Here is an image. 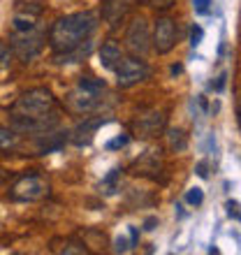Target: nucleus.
I'll return each instance as SVG.
<instances>
[{
    "mask_svg": "<svg viewBox=\"0 0 241 255\" xmlns=\"http://www.w3.org/2000/svg\"><path fill=\"white\" fill-rule=\"evenodd\" d=\"M12 130L21 134H42L58 126V100L44 86L28 88L9 107Z\"/></svg>",
    "mask_w": 241,
    "mask_h": 255,
    "instance_id": "obj_1",
    "label": "nucleus"
},
{
    "mask_svg": "<svg viewBox=\"0 0 241 255\" xmlns=\"http://www.w3.org/2000/svg\"><path fill=\"white\" fill-rule=\"evenodd\" d=\"M98 26H100V16L91 12V9L60 16V19L54 21V26L49 28V44H51L56 54L74 51L77 47L91 42Z\"/></svg>",
    "mask_w": 241,
    "mask_h": 255,
    "instance_id": "obj_2",
    "label": "nucleus"
},
{
    "mask_svg": "<svg viewBox=\"0 0 241 255\" xmlns=\"http://www.w3.org/2000/svg\"><path fill=\"white\" fill-rule=\"evenodd\" d=\"M51 186L42 174H23L9 188V197L14 202H40L49 197Z\"/></svg>",
    "mask_w": 241,
    "mask_h": 255,
    "instance_id": "obj_3",
    "label": "nucleus"
},
{
    "mask_svg": "<svg viewBox=\"0 0 241 255\" xmlns=\"http://www.w3.org/2000/svg\"><path fill=\"white\" fill-rule=\"evenodd\" d=\"M114 70H116V81H119L120 88H130L148 77V65H146V61H141L139 56L120 58Z\"/></svg>",
    "mask_w": 241,
    "mask_h": 255,
    "instance_id": "obj_4",
    "label": "nucleus"
},
{
    "mask_svg": "<svg viewBox=\"0 0 241 255\" xmlns=\"http://www.w3.org/2000/svg\"><path fill=\"white\" fill-rule=\"evenodd\" d=\"M98 105H100V91H91L79 84L65 95V107L72 114H88V112L98 109Z\"/></svg>",
    "mask_w": 241,
    "mask_h": 255,
    "instance_id": "obj_5",
    "label": "nucleus"
},
{
    "mask_svg": "<svg viewBox=\"0 0 241 255\" xmlns=\"http://www.w3.org/2000/svg\"><path fill=\"white\" fill-rule=\"evenodd\" d=\"M153 49L160 56L169 54L176 47V21L169 16H158L153 26Z\"/></svg>",
    "mask_w": 241,
    "mask_h": 255,
    "instance_id": "obj_6",
    "label": "nucleus"
},
{
    "mask_svg": "<svg viewBox=\"0 0 241 255\" xmlns=\"http://www.w3.org/2000/svg\"><path fill=\"white\" fill-rule=\"evenodd\" d=\"M44 47V35L37 33V30H30V33H14L12 37V49L16 51L21 61H30L42 51Z\"/></svg>",
    "mask_w": 241,
    "mask_h": 255,
    "instance_id": "obj_7",
    "label": "nucleus"
},
{
    "mask_svg": "<svg viewBox=\"0 0 241 255\" xmlns=\"http://www.w3.org/2000/svg\"><path fill=\"white\" fill-rule=\"evenodd\" d=\"M165 126H167V116H165V112H158V109H151V112H146V114H141L134 119L132 123V130L137 137H158V134L165 130Z\"/></svg>",
    "mask_w": 241,
    "mask_h": 255,
    "instance_id": "obj_8",
    "label": "nucleus"
},
{
    "mask_svg": "<svg viewBox=\"0 0 241 255\" xmlns=\"http://www.w3.org/2000/svg\"><path fill=\"white\" fill-rule=\"evenodd\" d=\"M125 44L134 56H144L151 49V35H148V26L146 21L141 19H132V23L127 26L125 33Z\"/></svg>",
    "mask_w": 241,
    "mask_h": 255,
    "instance_id": "obj_9",
    "label": "nucleus"
},
{
    "mask_svg": "<svg viewBox=\"0 0 241 255\" xmlns=\"http://www.w3.org/2000/svg\"><path fill=\"white\" fill-rule=\"evenodd\" d=\"M42 14V7L33 5V2H19L14 9V19H12V28L14 33H30L37 28V16Z\"/></svg>",
    "mask_w": 241,
    "mask_h": 255,
    "instance_id": "obj_10",
    "label": "nucleus"
},
{
    "mask_svg": "<svg viewBox=\"0 0 241 255\" xmlns=\"http://www.w3.org/2000/svg\"><path fill=\"white\" fill-rule=\"evenodd\" d=\"M137 2H139V0H102L100 14L109 26H119L120 21L137 7Z\"/></svg>",
    "mask_w": 241,
    "mask_h": 255,
    "instance_id": "obj_11",
    "label": "nucleus"
},
{
    "mask_svg": "<svg viewBox=\"0 0 241 255\" xmlns=\"http://www.w3.org/2000/svg\"><path fill=\"white\" fill-rule=\"evenodd\" d=\"M100 126H105V119H84V123H79V126L74 128V132H72V144H77V146H86V144H91L93 141V134L95 130Z\"/></svg>",
    "mask_w": 241,
    "mask_h": 255,
    "instance_id": "obj_12",
    "label": "nucleus"
},
{
    "mask_svg": "<svg viewBox=\"0 0 241 255\" xmlns=\"http://www.w3.org/2000/svg\"><path fill=\"white\" fill-rule=\"evenodd\" d=\"M67 132H56V128L54 130H49V132H42L37 134V151H40L42 155L44 153H51V151H58L63 144H65V137Z\"/></svg>",
    "mask_w": 241,
    "mask_h": 255,
    "instance_id": "obj_13",
    "label": "nucleus"
},
{
    "mask_svg": "<svg viewBox=\"0 0 241 255\" xmlns=\"http://www.w3.org/2000/svg\"><path fill=\"white\" fill-rule=\"evenodd\" d=\"M120 58H123V54H120L119 42L107 40V42H105V44L100 47V63H102V67H107V70H114V67L119 65Z\"/></svg>",
    "mask_w": 241,
    "mask_h": 255,
    "instance_id": "obj_14",
    "label": "nucleus"
},
{
    "mask_svg": "<svg viewBox=\"0 0 241 255\" xmlns=\"http://www.w3.org/2000/svg\"><path fill=\"white\" fill-rule=\"evenodd\" d=\"M14 146H16V132L0 123V151H9Z\"/></svg>",
    "mask_w": 241,
    "mask_h": 255,
    "instance_id": "obj_15",
    "label": "nucleus"
},
{
    "mask_svg": "<svg viewBox=\"0 0 241 255\" xmlns=\"http://www.w3.org/2000/svg\"><path fill=\"white\" fill-rule=\"evenodd\" d=\"M167 137H169V146L174 148V151H186L188 139H186V134H183L181 128H172L167 132Z\"/></svg>",
    "mask_w": 241,
    "mask_h": 255,
    "instance_id": "obj_16",
    "label": "nucleus"
},
{
    "mask_svg": "<svg viewBox=\"0 0 241 255\" xmlns=\"http://www.w3.org/2000/svg\"><path fill=\"white\" fill-rule=\"evenodd\" d=\"M120 176V169H112L107 176H105V181L100 183V190L102 193H107V195H112V193H116L119 190V186H116V179Z\"/></svg>",
    "mask_w": 241,
    "mask_h": 255,
    "instance_id": "obj_17",
    "label": "nucleus"
},
{
    "mask_svg": "<svg viewBox=\"0 0 241 255\" xmlns=\"http://www.w3.org/2000/svg\"><path fill=\"white\" fill-rule=\"evenodd\" d=\"M186 202L190 207H200L202 202H204V190L202 188H190L186 193Z\"/></svg>",
    "mask_w": 241,
    "mask_h": 255,
    "instance_id": "obj_18",
    "label": "nucleus"
},
{
    "mask_svg": "<svg viewBox=\"0 0 241 255\" xmlns=\"http://www.w3.org/2000/svg\"><path fill=\"white\" fill-rule=\"evenodd\" d=\"M79 86L91 88V91H105V81H102V79H95V77H86V79L79 81Z\"/></svg>",
    "mask_w": 241,
    "mask_h": 255,
    "instance_id": "obj_19",
    "label": "nucleus"
},
{
    "mask_svg": "<svg viewBox=\"0 0 241 255\" xmlns=\"http://www.w3.org/2000/svg\"><path fill=\"white\" fill-rule=\"evenodd\" d=\"M146 5L158 9V12H165V9H172L176 5V0H146Z\"/></svg>",
    "mask_w": 241,
    "mask_h": 255,
    "instance_id": "obj_20",
    "label": "nucleus"
},
{
    "mask_svg": "<svg viewBox=\"0 0 241 255\" xmlns=\"http://www.w3.org/2000/svg\"><path fill=\"white\" fill-rule=\"evenodd\" d=\"M225 209H228V216H230V218H237V221H241V204H239V202L228 200Z\"/></svg>",
    "mask_w": 241,
    "mask_h": 255,
    "instance_id": "obj_21",
    "label": "nucleus"
},
{
    "mask_svg": "<svg viewBox=\"0 0 241 255\" xmlns=\"http://www.w3.org/2000/svg\"><path fill=\"white\" fill-rule=\"evenodd\" d=\"M60 253H88V249L84 246V244L65 242V249H60Z\"/></svg>",
    "mask_w": 241,
    "mask_h": 255,
    "instance_id": "obj_22",
    "label": "nucleus"
},
{
    "mask_svg": "<svg viewBox=\"0 0 241 255\" xmlns=\"http://www.w3.org/2000/svg\"><path fill=\"white\" fill-rule=\"evenodd\" d=\"M127 139H130V137H127V134H119V137H114V139L112 141H107V148L109 151H116V148H123L127 144Z\"/></svg>",
    "mask_w": 241,
    "mask_h": 255,
    "instance_id": "obj_23",
    "label": "nucleus"
},
{
    "mask_svg": "<svg viewBox=\"0 0 241 255\" xmlns=\"http://www.w3.org/2000/svg\"><path fill=\"white\" fill-rule=\"evenodd\" d=\"M202 37H204V30H202V26H197V23H195V26L190 28V44H193V47H197V44L202 42Z\"/></svg>",
    "mask_w": 241,
    "mask_h": 255,
    "instance_id": "obj_24",
    "label": "nucleus"
},
{
    "mask_svg": "<svg viewBox=\"0 0 241 255\" xmlns=\"http://www.w3.org/2000/svg\"><path fill=\"white\" fill-rule=\"evenodd\" d=\"M209 5H211V0H193V7H195V12L197 14H207Z\"/></svg>",
    "mask_w": 241,
    "mask_h": 255,
    "instance_id": "obj_25",
    "label": "nucleus"
},
{
    "mask_svg": "<svg viewBox=\"0 0 241 255\" xmlns=\"http://www.w3.org/2000/svg\"><path fill=\"white\" fill-rule=\"evenodd\" d=\"M130 246H132V242H127L125 237H119V239H116V251H119V253H125Z\"/></svg>",
    "mask_w": 241,
    "mask_h": 255,
    "instance_id": "obj_26",
    "label": "nucleus"
},
{
    "mask_svg": "<svg viewBox=\"0 0 241 255\" xmlns=\"http://www.w3.org/2000/svg\"><path fill=\"white\" fill-rule=\"evenodd\" d=\"M155 225H158V218H155V216H151V218H146V223H144V230H146V232H153Z\"/></svg>",
    "mask_w": 241,
    "mask_h": 255,
    "instance_id": "obj_27",
    "label": "nucleus"
},
{
    "mask_svg": "<svg viewBox=\"0 0 241 255\" xmlns=\"http://www.w3.org/2000/svg\"><path fill=\"white\" fill-rule=\"evenodd\" d=\"M195 169H197V174H200L202 179H207V176H209V172H207V162H200V165H197Z\"/></svg>",
    "mask_w": 241,
    "mask_h": 255,
    "instance_id": "obj_28",
    "label": "nucleus"
},
{
    "mask_svg": "<svg viewBox=\"0 0 241 255\" xmlns=\"http://www.w3.org/2000/svg\"><path fill=\"white\" fill-rule=\"evenodd\" d=\"M237 119H239V128H241V98H239V105H237Z\"/></svg>",
    "mask_w": 241,
    "mask_h": 255,
    "instance_id": "obj_29",
    "label": "nucleus"
}]
</instances>
